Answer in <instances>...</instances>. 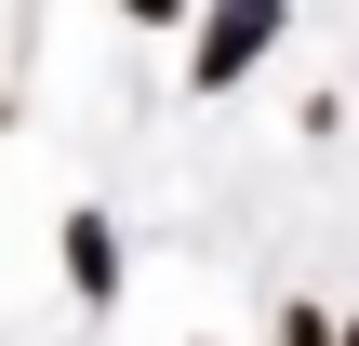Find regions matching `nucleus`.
<instances>
[{"label": "nucleus", "mask_w": 359, "mask_h": 346, "mask_svg": "<svg viewBox=\"0 0 359 346\" xmlns=\"http://www.w3.org/2000/svg\"><path fill=\"white\" fill-rule=\"evenodd\" d=\"M293 27V0H213L200 40H187V93H226L240 67H266V40Z\"/></svg>", "instance_id": "f257e3e1"}, {"label": "nucleus", "mask_w": 359, "mask_h": 346, "mask_svg": "<svg viewBox=\"0 0 359 346\" xmlns=\"http://www.w3.org/2000/svg\"><path fill=\"white\" fill-rule=\"evenodd\" d=\"M67 293H80V307L120 293V240H107V213H67Z\"/></svg>", "instance_id": "f03ea898"}, {"label": "nucleus", "mask_w": 359, "mask_h": 346, "mask_svg": "<svg viewBox=\"0 0 359 346\" xmlns=\"http://www.w3.org/2000/svg\"><path fill=\"white\" fill-rule=\"evenodd\" d=\"M120 13H133V27H173V13H187V0H120Z\"/></svg>", "instance_id": "7ed1b4c3"}, {"label": "nucleus", "mask_w": 359, "mask_h": 346, "mask_svg": "<svg viewBox=\"0 0 359 346\" xmlns=\"http://www.w3.org/2000/svg\"><path fill=\"white\" fill-rule=\"evenodd\" d=\"M346 346H359V333H346Z\"/></svg>", "instance_id": "20e7f679"}]
</instances>
